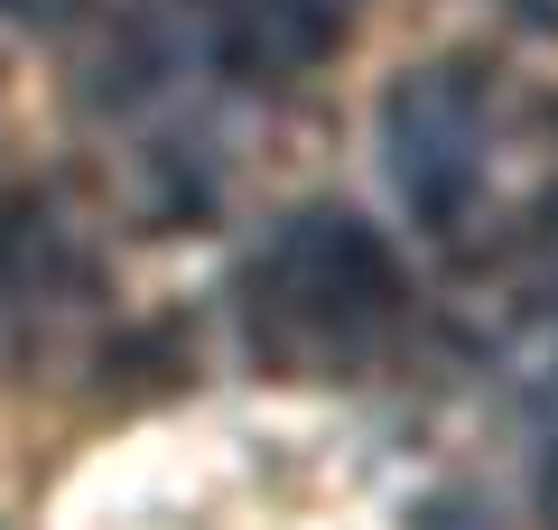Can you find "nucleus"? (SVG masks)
<instances>
[{
	"label": "nucleus",
	"mask_w": 558,
	"mask_h": 530,
	"mask_svg": "<svg viewBox=\"0 0 558 530\" xmlns=\"http://www.w3.org/2000/svg\"><path fill=\"white\" fill-rule=\"evenodd\" d=\"M242 289H252L260 353L289 363V373L373 363L381 335L400 326V270L381 252V233L363 215H344V205H299L289 224H270Z\"/></svg>",
	"instance_id": "f257e3e1"
},
{
	"label": "nucleus",
	"mask_w": 558,
	"mask_h": 530,
	"mask_svg": "<svg viewBox=\"0 0 558 530\" xmlns=\"http://www.w3.org/2000/svg\"><path fill=\"white\" fill-rule=\"evenodd\" d=\"M502 103L494 84H475L465 65H410L381 94V177H391L400 215L428 242L465 252L484 233L475 215H494V177H502Z\"/></svg>",
	"instance_id": "f03ea898"
},
{
	"label": "nucleus",
	"mask_w": 558,
	"mask_h": 530,
	"mask_svg": "<svg viewBox=\"0 0 558 530\" xmlns=\"http://www.w3.org/2000/svg\"><path fill=\"white\" fill-rule=\"evenodd\" d=\"M196 10V47L223 75H299V65L336 57L354 28V0H186Z\"/></svg>",
	"instance_id": "7ed1b4c3"
}]
</instances>
